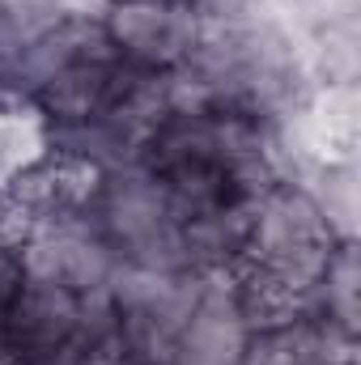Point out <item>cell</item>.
I'll return each instance as SVG.
<instances>
[{
    "mask_svg": "<svg viewBox=\"0 0 361 365\" xmlns=\"http://www.w3.org/2000/svg\"><path fill=\"white\" fill-rule=\"evenodd\" d=\"M183 4H191V0H183Z\"/></svg>",
    "mask_w": 361,
    "mask_h": 365,
    "instance_id": "8992f818",
    "label": "cell"
},
{
    "mask_svg": "<svg viewBox=\"0 0 361 365\" xmlns=\"http://www.w3.org/2000/svg\"><path fill=\"white\" fill-rule=\"evenodd\" d=\"M0 221H4V187H0Z\"/></svg>",
    "mask_w": 361,
    "mask_h": 365,
    "instance_id": "5b68a950",
    "label": "cell"
},
{
    "mask_svg": "<svg viewBox=\"0 0 361 365\" xmlns=\"http://www.w3.org/2000/svg\"><path fill=\"white\" fill-rule=\"evenodd\" d=\"M81 319H86V293L26 272L4 314L0 349L17 365H56L77 340Z\"/></svg>",
    "mask_w": 361,
    "mask_h": 365,
    "instance_id": "7a4b0ae2",
    "label": "cell"
},
{
    "mask_svg": "<svg viewBox=\"0 0 361 365\" xmlns=\"http://www.w3.org/2000/svg\"><path fill=\"white\" fill-rule=\"evenodd\" d=\"M98 21L111 51L141 73H179L204 30L200 9L183 0H106Z\"/></svg>",
    "mask_w": 361,
    "mask_h": 365,
    "instance_id": "6da1fadb",
    "label": "cell"
},
{
    "mask_svg": "<svg viewBox=\"0 0 361 365\" xmlns=\"http://www.w3.org/2000/svg\"><path fill=\"white\" fill-rule=\"evenodd\" d=\"M315 327L285 323V327H255L243 344L238 365H315Z\"/></svg>",
    "mask_w": 361,
    "mask_h": 365,
    "instance_id": "3957f363",
    "label": "cell"
},
{
    "mask_svg": "<svg viewBox=\"0 0 361 365\" xmlns=\"http://www.w3.org/2000/svg\"><path fill=\"white\" fill-rule=\"evenodd\" d=\"M26 280V255H21V242H13L9 234H0V331H4V314L17 297Z\"/></svg>",
    "mask_w": 361,
    "mask_h": 365,
    "instance_id": "277c9868",
    "label": "cell"
}]
</instances>
